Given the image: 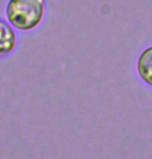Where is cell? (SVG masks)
Segmentation results:
<instances>
[{
    "label": "cell",
    "instance_id": "cell-3",
    "mask_svg": "<svg viewBox=\"0 0 152 159\" xmlns=\"http://www.w3.org/2000/svg\"><path fill=\"white\" fill-rule=\"evenodd\" d=\"M136 71L145 83L152 86V46L146 48L136 61Z\"/></svg>",
    "mask_w": 152,
    "mask_h": 159
},
{
    "label": "cell",
    "instance_id": "cell-1",
    "mask_svg": "<svg viewBox=\"0 0 152 159\" xmlns=\"http://www.w3.org/2000/svg\"><path fill=\"white\" fill-rule=\"evenodd\" d=\"M46 11V0H8L5 17L16 30L29 32L43 23Z\"/></svg>",
    "mask_w": 152,
    "mask_h": 159
},
{
    "label": "cell",
    "instance_id": "cell-2",
    "mask_svg": "<svg viewBox=\"0 0 152 159\" xmlns=\"http://www.w3.org/2000/svg\"><path fill=\"white\" fill-rule=\"evenodd\" d=\"M18 35L7 21L0 19V58H4L17 49Z\"/></svg>",
    "mask_w": 152,
    "mask_h": 159
}]
</instances>
